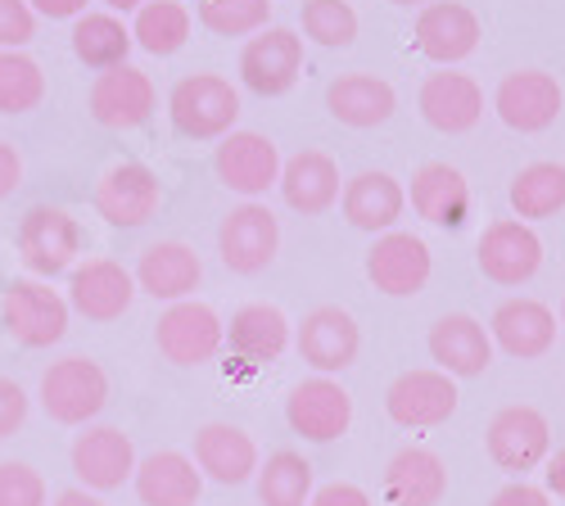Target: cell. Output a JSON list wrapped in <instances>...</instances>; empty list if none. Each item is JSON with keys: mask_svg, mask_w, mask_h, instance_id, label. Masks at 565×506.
Listing matches in <instances>:
<instances>
[{"mask_svg": "<svg viewBox=\"0 0 565 506\" xmlns=\"http://www.w3.org/2000/svg\"><path fill=\"white\" fill-rule=\"evenodd\" d=\"M340 204H344L349 226L371 232V236H385V232H394V222L407 208V191L390 172H358L340 191Z\"/></svg>", "mask_w": 565, "mask_h": 506, "instance_id": "obj_31", "label": "cell"}, {"mask_svg": "<svg viewBox=\"0 0 565 506\" xmlns=\"http://www.w3.org/2000/svg\"><path fill=\"white\" fill-rule=\"evenodd\" d=\"M154 82L131 68V64H118V68H105L96 82H90V118L109 131H131L140 127L150 114H154Z\"/></svg>", "mask_w": 565, "mask_h": 506, "instance_id": "obj_17", "label": "cell"}, {"mask_svg": "<svg viewBox=\"0 0 565 506\" xmlns=\"http://www.w3.org/2000/svg\"><path fill=\"white\" fill-rule=\"evenodd\" d=\"M476 258H480V271L493 286H525L543 267V240H539V232L530 222L502 217V222L484 226Z\"/></svg>", "mask_w": 565, "mask_h": 506, "instance_id": "obj_12", "label": "cell"}, {"mask_svg": "<svg viewBox=\"0 0 565 506\" xmlns=\"http://www.w3.org/2000/svg\"><path fill=\"white\" fill-rule=\"evenodd\" d=\"M109 10H118V14H136L140 6H146V0H105Z\"/></svg>", "mask_w": 565, "mask_h": 506, "instance_id": "obj_49", "label": "cell"}, {"mask_svg": "<svg viewBox=\"0 0 565 506\" xmlns=\"http://www.w3.org/2000/svg\"><path fill=\"white\" fill-rule=\"evenodd\" d=\"M308 506H375V502L358 484H326V488H317L308 497Z\"/></svg>", "mask_w": 565, "mask_h": 506, "instance_id": "obj_44", "label": "cell"}, {"mask_svg": "<svg viewBox=\"0 0 565 506\" xmlns=\"http://www.w3.org/2000/svg\"><path fill=\"white\" fill-rule=\"evenodd\" d=\"M159 176L146 163H118L100 176L96 186V213L109 226H146L159 213Z\"/></svg>", "mask_w": 565, "mask_h": 506, "instance_id": "obj_20", "label": "cell"}, {"mask_svg": "<svg viewBox=\"0 0 565 506\" xmlns=\"http://www.w3.org/2000/svg\"><path fill=\"white\" fill-rule=\"evenodd\" d=\"M448 493V466L430 448H403L385 466V502L390 506H439Z\"/></svg>", "mask_w": 565, "mask_h": 506, "instance_id": "obj_30", "label": "cell"}, {"mask_svg": "<svg viewBox=\"0 0 565 506\" xmlns=\"http://www.w3.org/2000/svg\"><path fill=\"white\" fill-rule=\"evenodd\" d=\"M489 340L511 357L534 362L556 344V316L539 299H507L489 321Z\"/></svg>", "mask_w": 565, "mask_h": 506, "instance_id": "obj_25", "label": "cell"}, {"mask_svg": "<svg viewBox=\"0 0 565 506\" xmlns=\"http://www.w3.org/2000/svg\"><path fill=\"white\" fill-rule=\"evenodd\" d=\"M68 299L51 290V281H14L0 299V321L14 344L23 348H51L68 335Z\"/></svg>", "mask_w": 565, "mask_h": 506, "instance_id": "obj_4", "label": "cell"}, {"mask_svg": "<svg viewBox=\"0 0 565 506\" xmlns=\"http://www.w3.org/2000/svg\"><path fill=\"white\" fill-rule=\"evenodd\" d=\"M195 14L213 36H254L271 19V0H200Z\"/></svg>", "mask_w": 565, "mask_h": 506, "instance_id": "obj_39", "label": "cell"}, {"mask_svg": "<svg viewBox=\"0 0 565 506\" xmlns=\"http://www.w3.org/2000/svg\"><path fill=\"white\" fill-rule=\"evenodd\" d=\"M109 402V376L96 357H60L41 376V407L55 426H86Z\"/></svg>", "mask_w": 565, "mask_h": 506, "instance_id": "obj_2", "label": "cell"}, {"mask_svg": "<svg viewBox=\"0 0 565 506\" xmlns=\"http://www.w3.org/2000/svg\"><path fill=\"white\" fill-rule=\"evenodd\" d=\"M55 506H105V502H100V493H90V488H64L55 497Z\"/></svg>", "mask_w": 565, "mask_h": 506, "instance_id": "obj_48", "label": "cell"}, {"mask_svg": "<svg viewBox=\"0 0 565 506\" xmlns=\"http://www.w3.org/2000/svg\"><path fill=\"white\" fill-rule=\"evenodd\" d=\"M28 6L41 19H82L90 0H28Z\"/></svg>", "mask_w": 565, "mask_h": 506, "instance_id": "obj_46", "label": "cell"}, {"mask_svg": "<svg viewBox=\"0 0 565 506\" xmlns=\"http://www.w3.org/2000/svg\"><path fill=\"white\" fill-rule=\"evenodd\" d=\"M154 344L172 366H204V362H213L222 353L226 326H222V316L209 303L181 299V303H168V312L159 316Z\"/></svg>", "mask_w": 565, "mask_h": 506, "instance_id": "obj_8", "label": "cell"}, {"mask_svg": "<svg viewBox=\"0 0 565 506\" xmlns=\"http://www.w3.org/2000/svg\"><path fill=\"white\" fill-rule=\"evenodd\" d=\"M484 448H489L498 471L525 480L530 471H539L547 462V452H552L547 417L539 407H525V402L502 407L498 417L489 421V430H484Z\"/></svg>", "mask_w": 565, "mask_h": 506, "instance_id": "obj_5", "label": "cell"}, {"mask_svg": "<svg viewBox=\"0 0 565 506\" xmlns=\"http://www.w3.org/2000/svg\"><path fill=\"white\" fill-rule=\"evenodd\" d=\"M168 118L185 141H222L241 118V90L217 73H191L172 86Z\"/></svg>", "mask_w": 565, "mask_h": 506, "instance_id": "obj_1", "label": "cell"}, {"mask_svg": "<svg viewBox=\"0 0 565 506\" xmlns=\"http://www.w3.org/2000/svg\"><path fill=\"white\" fill-rule=\"evenodd\" d=\"M480 45V19L457 0H435L416 14V51L439 68H452L476 55Z\"/></svg>", "mask_w": 565, "mask_h": 506, "instance_id": "obj_19", "label": "cell"}, {"mask_svg": "<svg viewBox=\"0 0 565 506\" xmlns=\"http://www.w3.org/2000/svg\"><path fill=\"white\" fill-rule=\"evenodd\" d=\"M493 109L511 131H525V136L547 131L561 118V82L539 68L507 73L493 90Z\"/></svg>", "mask_w": 565, "mask_h": 506, "instance_id": "obj_15", "label": "cell"}, {"mask_svg": "<svg viewBox=\"0 0 565 506\" xmlns=\"http://www.w3.org/2000/svg\"><path fill=\"white\" fill-rule=\"evenodd\" d=\"M430 357L452 380H476L493 366V340L470 312H448L430 326Z\"/></svg>", "mask_w": 565, "mask_h": 506, "instance_id": "obj_18", "label": "cell"}, {"mask_svg": "<svg viewBox=\"0 0 565 506\" xmlns=\"http://www.w3.org/2000/svg\"><path fill=\"white\" fill-rule=\"evenodd\" d=\"M136 299V281L131 271L114 258H86L82 267H73L68 281V308L82 312L86 321H118Z\"/></svg>", "mask_w": 565, "mask_h": 506, "instance_id": "obj_21", "label": "cell"}, {"mask_svg": "<svg viewBox=\"0 0 565 506\" xmlns=\"http://www.w3.org/2000/svg\"><path fill=\"white\" fill-rule=\"evenodd\" d=\"M36 36V14L28 0H0V51H23Z\"/></svg>", "mask_w": 565, "mask_h": 506, "instance_id": "obj_41", "label": "cell"}, {"mask_svg": "<svg viewBox=\"0 0 565 506\" xmlns=\"http://www.w3.org/2000/svg\"><path fill=\"white\" fill-rule=\"evenodd\" d=\"M280 150L271 136L263 131H226L222 136V146L213 154V172L226 191L235 195H245V200H258L267 195L276 181H280Z\"/></svg>", "mask_w": 565, "mask_h": 506, "instance_id": "obj_11", "label": "cell"}, {"mask_svg": "<svg viewBox=\"0 0 565 506\" xmlns=\"http://www.w3.org/2000/svg\"><path fill=\"white\" fill-rule=\"evenodd\" d=\"M131 28L118 19V14H82L73 19V55L86 64V68H118L127 64L131 55Z\"/></svg>", "mask_w": 565, "mask_h": 506, "instance_id": "obj_33", "label": "cell"}, {"mask_svg": "<svg viewBox=\"0 0 565 506\" xmlns=\"http://www.w3.org/2000/svg\"><path fill=\"white\" fill-rule=\"evenodd\" d=\"M191 462L200 466L204 480L213 484H245L258 475V448L241 426H226V421H209L195 434V456Z\"/></svg>", "mask_w": 565, "mask_h": 506, "instance_id": "obj_27", "label": "cell"}, {"mask_svg": "<svg viewBox=\"0 0 565 506\" xmlns=\"http://www.w3.org/2000/svg\"><path fill=\"white\" fill-rule=\"evenodd\" d=\"M511 213L521 222H543L565 208V163H530L511 176Z\"/></svg>", "mask_w": 565, "mask_h": 506, "instance_id": "obj_34", "label": "cell"}, {"mask_svg": "<svg viewBox=\"0 0 565 506\" xmlns=\"http://www.w3.org/2000/svg\"><path fill=\"white\" fill-rule=\"evenodd\" d=\"M131 41L140 51L150 55H177L185 41H191V10L177 6V0H146L136 10V23H131Z\"/></svg>", "mask_w": 565, "mask_h": 506, "instance_id": "obj_36", "label": "cell"}, {"mask_svg": "<svg viewBox=\"0 0 565 506\" xmlns=\"http://www.w3.org/2000/svg\"><path fill=\"white\" fill-rule=\"evenodd\" d=\"M286 421L308 443H335L353 426V394L335 376L299 380L286 398Z\"/></svg>", "mask_w": 565, "mask_h": 506, "instance_id": "obj_9", "label": "cell"}, {"mask_svg": "<svg viewBox=\"0 0 565 506\" xmlns=\"http://www.w3.org/2000/svg\"><path fill=\"white\" fill-rule=\"evenodd\" d=\"M303 73V36L295 28H263L241 51V82L254 96H286Z\"/></svg>", "mask_w": 565, "mask_h": 506, "instance_id": "obj_10", "label": "cell"}, {"mask_svg": "<svg viewBox=\"0 0 565 506\" xmlns=\"http://www.w3.org/2000/svg\"><path fill=\"white\" fill-rule=\"evenodd\" d=\"M461 394L457 380L439 366H416V372H403L390 389H385V411L390 421L403 430H435L457 411Z\"/></svg>", "mask_w": 565, "mask_h": 506, "instance_id": "obj_6", "label": "cell"}, {"mask_svg": "<svg viewBox=\"0 0 565 506\" xmlns=\"http://www.w3.org/2000/svg\"><path fill=\"white\" fill-rule=\"evenodd\" d=\"M131 484H136L140 506H195L204 493L200 466L185 452H172V448L150 452L146 462H136Z\"/></svg>", "mask_w": 565, "mask_h": 506, "instance_id": "obj_26", "label": "cell"}, {"mask_svg": "<svg viewBox=\"0 0 565 506\" xmlns=\"http://www.w3.org/2000/svg\"><path fill=\"white\" fill-rule=\"evenodd\" d=\"M412 208L416 217H426L430 226H444V232H457V226L470 217V186L466 176L448 163H426L412 176Z\"/></svg>", "mask_w": 565, "mask_h": 506, "instance_id": "obj_32", "label": "cell"}, {"mask_svg": "<svg viewBox=\"0 0 565 506\" xmlns=\"http://www.w3.org/2000/svg\"><path fill=\"white\" fill-rule=\"evenodd\" d=\"M23 186V159L10 141H0V200H10Z\"/></svg>", "mask_w": 565, "mask_h": 506, "instance_id": "obj_45", "label": "cell"}, {"mask_svg": "<svg viewBox=\"0 0 565 506\" xmlns=\"http://www.w3.org/2000/svg\"><path fill=\"white\" fill-rule=\"evenodd\" d=\"M280 195H286V204L303 217H317L326 208L340 204V168L331 154L321 150H299L295 159L280 163Z\"/></svg>", "mask_w": 565, "mask_h": 506, "instance_id": "obj_29", "label": "cell"}, {"mask_svg": "<svg viewBox=\"0 0 565 506\" xmlns=\"http://www.w3.org/2000/svg\"><path fill=\"white\" fill-rule=\"evenodd\" d=\"M23 421H28V394L14 380L0 376V439H10L14 430H23Z\"/></svg>", "mask_w": 565, "mask_h": 506, "instance_id": "obj_42", "label": "cell"}, {"mask_svg": "<svg viewBox=\"0 0 565 506\" xmlns=\"http://www.w3.org/2000/svg\"><path fill=\"white\" fill-rule=\"evenodd\" d=\"M420 118L444 136H461L484 118V90L466 73H430L420 82Z\"/></svg>", "mask_w": 565, "mask_h": 506, "instance_id": "obj_24", "label": "cell"}, {"mask_svg": "<svg viewBox=\"0 0 565 506\" xmlns=\"http://www.w3.org/2000/svg\"><path fill=\"white\" fill-rule=\"evenodd\" d=\"M0 506H45V480L28 462H0Z\"/></svg>", "mask_w": 565, "mask_h": 506, "instance_id": "obj_40", "label": "cell"}, {"mask_svg": "<svg viewBox=\"0 0 565 506\" xmlns=\"http://www.w3.org/2000/svg\"><path fill=\"white\" fill-rule=\"evenodd\" d=\"M276 249H280V222L258 200L231 208L217 226V254H222L226 271H235V276L267 271L276 262Z\"/></svg>", "mask_w": 565, "mask_h": 506, "instance_id": "obj_7", "label": "cell"}, {"mask_svg": "<svg viewBox=\"0 0 565 506\" xmlns=\"http://www.w3.org/2000/svg\"><path fill=\"white\" fill-rule=\"evenodd\" d=\"M73 475L90 493H114L136 475V448L118 426H86L73 439Z\"/></svg>", "mask_w": 565, "mask_h": 506, "instance_id": "obj_16", "label": "cell"}, {"mask_svg": "<svg viewBox=\"0 0 565 506\" xmlns=\"http://www.w3.org/2000/svg\"><path fill=\"white\" fill-rule=\"evenodd\" d=\"M19 258L32 276L51 281V276H64L77 267V254H82V226L68 208H51V204H36L23 213L19 222Z\"/></svg>", "mask_w": 565, "mask_h": 506, "instance_id": "obj_3", "label": "cell"}, {"mask_svg": "<svg viewBox=\"0 0 565 506\" xmlns=\"http://www.w3.org/2000/svg\"><path fill=\"white\" fill-rule=\"evenodd\" d=\"M430 245L412 236V232H385V236H375L371 254H366V276H371V286L390 294V299H412L430 286Z\"/></svg>", "mask_w": 565, "mask_h": 506, "instance_id": "obj_13", "label": "cell"}, {"mask_svg": "<svg viewBox=\"0 0 565 506\" xmlns=\"http://www.w3.org/2000/svg\"><path fill=\"white\" fill-rule=\"evenodd\" d=\"M131 281H136V290H146L159 303H181V299H191L200 290L204 262H200V254L191 245L159 240V245H150L146 254H140Z\"/></svg>", "mask_w": 565, "mask_h": 506, "instance_id": "obj_22", "label": "cell"}, {"mask_svg": "<svg viewBox=\"0 0 565 506\" xmlns=\"http://www.w3.org/2000/svg\"><path fill=\"white\" fill-rule=\"evenodd\" d=\"M489 506H552V497H547V488H539V484H525V480H515V484L498 488Z\"/></svg>", "mask_w": 565, "mask_h": 506, "instance_id": "obj_43", "label": "cell"}, {"mask_svg": "<svg viewBox=\"0 0 565 506\" xmlns=\"http://www.w3.org/2000/svg\"><path fill=\"white\" fill-rule=\"evenodd\" d=\"M295 344H299V357L312 366L317 376H340V372H349V366L358 362L362 331H358V321L344 308L326 303V308H312L299 321Z\"/></svg>", "mask_w": 565, "mask_h": 506, "instance_id": "obj_14", "label": "cell"}, {"mask_svg": "<svg viewBox=\"0 0 565 506\" xmlns=\"http://www.w3.org/2000/svg\"><path fill=\"white\" fill-rule=\"evenodd\" d=\"M390 6H426V0H390Z\"/></svg>", "mask_w": 565, "mask_h": 506, "instance_id": "obj_50", "label": "cell"}, {"mask_svg": "<svg viewBox=\"0 0 565 506\" xmlns=\"http://www.w3.org/2000/svg\"><path fill=\"white\" fill-rule=\"evenodd\" d=\"M561 326H565V299H561Z\"/></svg>", "mask_w": 565, "mask_h": 506, "instance_id": "obj_51", "label": "cell"}, {"mask_svg": "<svg viewBox=\"0 0 565 506\" xmlns=\"http://www.w3.org/2000/svg\"><path fill=\"white\" fill-rule=\"evenodd\" d=\"M543 488H547V497H565V448L547 452V462H543Z\"/></svg>", "mask_w": 565, "mask_h": 506, "instance_id": "obj_47", "label": "cell"}, {"mask_svg": "<svg viewBox=\"0 0 565 506\" xmlns=\"http://www.w3.org/2000/svg\"><path fill=\"white\" fill-rule=\"evenodd\" d=\"M326 109H331L335 122L366 131V127H385L398 109V96L385 77L375 73H344L326 86Z\"/></svg>", "mask_w": 565, "mask_h": 506, "instance_id": "obj_28", "label": "cell"}, {"mask_svg": "<svg viewBox=\"0 0 565 506\" xmlns=\"http://www.w3.org/2000/svg\"><path fill=\"white\" fill-rule=\"evenodd\" d=\"M226 348L245 366H271L290 348V321L276 303H245L226 321Z\"/></svg>", "mask_w": 565, "mask_h": 506, "instance_id": "obj_23", "label": "cell"}, {"mask_svg": "<svg viewBox=\"0 0 565 506\" xmlns=\"http://www.w3.org/2000/svg\"><path fill=\"white\" fill-rule=\"evenodd\" d=\"M312 462L303 452L280 448L258 466V502L263 506H308L312 497Z\"/></svg>", "mask_w": 565, "mask_h": 506, "instance_id": "obj_35", "label": "cell"}, {"mask_svg": "<svg viewBox=\"0 0 565 506\" xmlns=\"http://www.w3.org/2000/svg\"><path fill=\"white\" fill-rule=\"evenodd\" d=\"M45 100V73L23 51H0V114H32Z\"/></svg>", "mask_w": 565, "mask_h": 506, "instance_id": "obj_37", "label": "cell"}, {"mask_svg": "<svg viewBox=\"0 0 565 506\" xmlns=\"http://www.w3.org/2000/svg\"><path fill=\"white\" fill-rule=\"evenodd\" d=\"M303 36L326 51H349L358 36V14L349 0H303Z\"/></svg>", "mask_w": 565, "mask_h": 506, "instance_id": "obj_38", "label": "cell"}]
</instances>
